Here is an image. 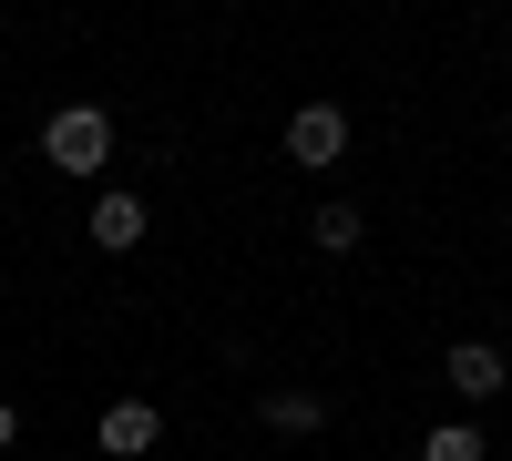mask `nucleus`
Masks as SVG:
<instances>
[{
  "mask_svg": "<svg viewBox=\"0 0 512 461\" xmlns=\"http://www.w3.org/2000/svg\"><path fill=\"white\" fill-rule=\"evenodd\" d=\"M41 154H52L62 175H103V154H113V123H103V103H72V113H52Z\"/></svg>",
  "mask_w": 512,
  "mask_h": 461,
  "instance_id": "f257e3e1",
  "label": "nucleus"
},
{
  "mask_svg": "<svg viewBox=\"0 0 512 461\" xmlns=\"http://www.w3.org/2000/svg\"><path fill=\"white\" fill-rule=\"evenodd\" d=\"M338 154H349V113L338 103H308L287 123V164H338Z\"/></svg>",
  "mask_w": 512,
  "mask_h": 461,
  "instance_id": "f03ea898",
  "label": "nucleus"
},
{
  "mask_svg": "<svg viewBox=\"0 0 512 461\" xmlns=\"http://www.w3.org/2000/svg\"><path fill=\"white\" fill-rule=\"evenodd\" d=\"M154 441H164V410H154V400H113V410H103V451H113V461H144Z\"/></svg>",
  "mask_w": 512,
  "mask_h": 461,
  "instance_id": "7ed1b4c3",
  "label": "nucleus"
},
{
  "mask_svg": "<svg viewBox=\"0 0 512 461\" xmlns=\"http://www.w3.org/2000/svg\"><path fill=\"white\" fill-rule=\"evenodd\" d=\"M93 246H103V257L144 246V195H93Z\"/></svg>",
  "mask_w": 512,
  "mask_h": 461,
  "instance_id": "20e7f679",
  "label": "nucleus"
},
{
  "mask_svg": "<svg viewBox=\"0 0 512 461\" xmlns=\"http://www.w3.org/2000/svg\"><path fill=\"white\" fill-rule=\"evenodd\" d=\"M502 380H512L502 349H482V339H461V349H451V390H461V400H492Z\"/></svg>",
  "mask_w": 512,
  "mask_h": 461,
  "instance_id": "39448f33",
  "label": "nucleus"
},
{
  "mask_svg": "<svg viewBox=\"0 0 512 461\" xmlns=\"http://www.w3.org/2000/svg\"><path fill=\"white\" fill-rule=\"evenodd\" d=\"M267 431H287V441L328 431V400H318V390H277V400H267Z\"/></svg>",
  "mask_w": 512,
  "mask_h": 461,
  "instance_id": "423d86ee",
  "label": "nucleus"
},
{
  "mask_svg": "<svg viewBox=\"0 0 512 461\" xmlns=\"http://www.w3.org/2000/svg\"><path fill=\"white\" fill-rule=\"evenodd\" d=\"M308 236L328 246V257H349V246H359L369 226H359V205H318V226H308Z\"/></svg>",
  "mask_w": 512,
  "mask_h": 461,
  "instance_id": "0eeeda50",
  "label": "nucleus"
},
{
  "mask_svg": "<svg viewBox=\"0 0 512 461\" xmlns=\"http://www.w3.org/2000/svg\"><path fill=\"white\" fill-rule=\"evenodd\" d=\"M420 461H482V431L472 421H441L431 441H420Z\"/></svg>",
  "mask_w": 512,
  "mask_h": 461,
  "instance_id": "6e6552de",
  "label": "nucleus"
},
{
  "mask_svg": "<svg viewBox=\"0 0 512 461\" xmlns=\"http://www.w3.org/2000/svg\"><path fill=\"white\" fill-rule=\"evenodd\" d=\"M11 441H21V410H11V400H0V451H11Z\"/></svg>",
  "mask_w": 512,
  "mask_h": 461,
  "instance_id": "1a4fd4ad",
  "label": "nucleus"
}]
</instances>
